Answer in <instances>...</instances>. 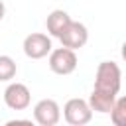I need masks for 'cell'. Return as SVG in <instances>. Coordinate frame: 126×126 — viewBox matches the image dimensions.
<instances>
[{
    "instance_id": "8992f818",
    "label": "cell",
    "mask_w": 126,
    "mask_h": 126,
    "mask_svg": "<svg viewBox=\"0 0 126 126\" xmlns=\"http://www.w3.org/2000/svg\"><path fill=\"white\" fill-rule=\"evenodd\" d=\"M59 39H61V45H65L69 49H81L89 41V30H87L85 24L71 20L67 24V28L61 32Z\"/></svg>"
},
{
    "instance_id": "30bf717a",
    "label": "cell",
    "mask_w": 126,
    "mask_h": 126,
    "mask_svg": "<svg viewBox=\"0 0 126 126\" xmlns=\"http://www.w3.org/2000/svg\"><path fill=\"white\" fill-rule=\"evenodd\" d=\"M110 120L114 126H126V98L124 96H116L112 108H110Z\"/></svg>"
},
{
    "instance_id": "ba28073f",
    "label": "cell",
    "mask_w": 126,
    "mask_h": 126,
    "mask_svg": "<svg viewBox=\"0 0 126 126\" xmlns=\"http://www.w3.org/2000/svg\"><path fill=\"white\" fill-rule=\"evenodd\" d=\"M116 96H118V94L93 89V93H91V96H89L87 102H89L91 110H96V112H100V114H108L110 108H112V104H114V100H116Z\"/></svg>"
},
{
    "instance_id": "3957f363",
    "label": "cell",
    "mask_w": 126,
    "mask_h": 126,
    "mask_svg": "<svg viewBox=\"0 0 126 126\" xmlns=\"http://www.w3.org/2000/svg\"><path fill=\"white\" fill-rule=\"evenodd\" d=\"M63 116L71 126H83L89 124L93 118V110L87 100L83 98H69L63 106Z\"/></svg>"
},
{
    "instance_id": "52a82bcc",
    "label": "cell",
    "mask_w": 126,
    "mask_h": 126,
    "mask_svg": "<svg viewBox=\"0 0 126 126\" xmlns=\"http://www.w3.org/2000/svg\"><path fill=\"white\" fill-rule=\"evenodd\" d=\"M61 118V108L53 98H41L33 106V120L39 126H55Z\"/></svg>"
},
{
    "instance_id": "9c48e42d",
    "label": "cell",
    "mask_w": 126,
    "mask_h": 126,
    "mask_svg": "<svg viewBox=\"0 0 126 126\" xmlns=\"http://www.w3.org/2000/svg\"><path fill=\"white\" fill-rule=\"evenodd\" d=\"M69 22H71V16L65 10H53V12H49V16L45 20V28L51 37H59Z\"/></svg>"
},
{
    "instance_id": "8fae6325",
    "label": "cell",
    "mask_w": 126,
    "mask_h": 126,
    "mask_svg": "<svg viewBox=\"0 0 126 126\" xmlns=\"http://www.w3.org/2000/svg\"><path fill=\"white\" fill-rule=\"evenodd\" d=\"M16 61L10 55H0V81H12L16 77Z\"/></svg>"
},
{
    "instance_id": "6da1fadb",
    "label": "cell",
    "mask_w": 126,
    "mask_h": 126,
    "mask_svg": "<svg viewBox=\"0 0 126 126\" xmlns=\"http://www.w3.org/2000/svg\"><path fill=\"white\" fill-rule=\"evenodd\" d=\"M120 87H122V71H120L118 63H114V61L98 63L96 75H94V89L118 94Z\"/></svg>"
},
{
    "instance_id": "5b68a950",
    "label": "cell",
    "mask_w": 126,
    "mask_h": 126,
    "mask_svg": "<svg viewBox=\"0 0 126 126\" xmlns=\"http://www.w3.org/2000/svg\"><path fill=\"white\" fill-rule=\"evenodd\" d=\"M4 102L10 110H26L32 102V93L24 83H10L4 91Z\"/></svg>"
},
{
    "instance_id": "7c38bea8",
    "label": "cell",
    "mask_w": 126,
    "mask_h": 126,
    "mask_svg": "<svg viewBox=\"0 0 126 126\" xmlns=\"http://www.w3.org/2000/svg\"><path fill=\"white\" fill-rule=\"evenodd\" d=\"M4 14H6V6H4V2L0 0V22L4 20Z\"/></svg>"
},
{
    "instance_id": "277c9868",
    "label": "cell",
    "mask_w": 126,
    "mask_h": 126,
    "mask_svg": "<svg viewBox=\"0 0 126 126\" xmlns=\"http://www.w3.org/2000/svg\"><path fill=\"white\" fill-rule=\"evenodd\" d=\"M22 47H24L26 57H30V59H43V57L49 55V51L53 49V45H51V37L45 35V33H39V32L26 35Z\"/></svg>"
},
{
    "instance_id": "7a4b0ae2",
    "label": "cell",
    "mask_w": 126,
    "mask_h": 126,
    "mask_svg": "<svg viewBox=\"0 0 126 126\" xmlns=\"http://www.w3.org/2000/svg\"><path fill=\"white\" fill-rule=\"evenodd\" d=\"M49 69L55 75H71L77 69V53L69 47H57L49 51Z\"/></svg>"
}]
</instances>
